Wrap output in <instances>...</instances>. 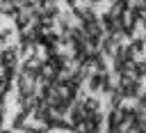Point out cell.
Here are the masks:
<instances>
[{"instance_id": "obj_1", "label": "cell", "mask_w": 146, "mask_h": 133, "mask_svg": "<svg viewBox=\"0 0 146 133\" xmlns=\"http://www.w3.org/2000/svg\"><path fill=\"white\" fill-rule=\"evenodd\" d=\"M18 62H21V57H18L16 46L0 48V71H2V69H21Z\"/></svg>"}, {"instance_id": "obj_2", "label": "cell", "mask_w": 146, "mask_h": 133, "mask_svg": "<svg viewBox=\"0 0 146 133\" xmlns=\"http://www.w3.org/2000/svg\"><path fill=\"white\" fill-rule=\"evenodd\" d=\"M64 2H66V5H68V7H71V9H73V7H75V0H64Z\"/></svg>"}]
</instances>
